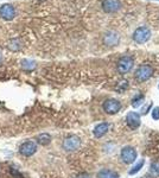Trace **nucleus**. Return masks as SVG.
<instances>
[{"label": "nucleus", "instance_id": "obj_14", "mask_svg": "<svg viewBox=\"0 0 159 178\" xmlns=\"http://www.w3.org/2000/svg\"><path fill=\"white\" fill-rule=\"evenodd\" d=\"M150 173L152 177L157 178L159 177V161H153L152 165H151V169H150Z\"/></svg>", "mask_w": 159, "mask_h": 178}, {"label": "nucleus", "instance_id": "obj_22", "mask_svg": "<svg viewBox=\"0 0 159 178\" xmlns=\"http://www.w3.org/2000/svg\"><path fill=\"white\" fill-rule=\"evenodd\" d=\"M0 63H1V58H0Z\"/></svg>", "mask_w": 159, "mask_h": 178}, {"label": "nucleus", "instance_id": "obj_7", "mask_svg": "<svg viewBox=\"0 0 159 178\" xmlns=\"http://www.w3.org/2000/svg\"><path fill=\"white\" fill-rule=\"evenodd\" d=\"M133 67V59L129 56H124L120 58V61L118 62V70L121 74H126Z\"/></svg>", "mask_w": 159, "mask_h": 178}, {"label": "nucleus", "instance_id": "obj_11", "mask_svg": "<svg viewBox=\"0 0 159 178\" xmlns=\"http://www.w3.org/2000/svg\"><path fill=\"white\" fill-rule=\"evenodd\" d=\"M108 130H109V124L108 122H101L94 128V135L96 138H101L108 132Z\"/></svg>", "mask_w": 159, "mask_h": 178}, {"label": "nucleus", "instance_id": "obj_9", "mask_svg": "<svg viewBox=\"0 0 159 178\" xmlns=\"http://www.w3.org/2000/svg\"><path fill=\"white\" fill-rule=\"evenodd\" d=\"M102 7L106 12H116L121 7V4L119 0H105L102 3Z\"/></svg>", "mask_w": 159, "mask_h": 178}, {"label": "nucleus", "instance_id": "obj_17", "mask_svg": "<svg viewBox=\"0 0 159 178\" xmlns=\"http://www.w3.org/2000/svg\"><path fill=\"white\" fill-rule=\"evenodd\" d=\"M142 100H144V96H142L141 94H139L137 98H134V99H133V101H132V106H133V107H139V106L141 105Z\"/></svg>", "mask_w": 159, "mask_h": 178}, {"label": "nucleus", "instance_id": "obj_4", "mask_svg": "<svg viewBox=\"0 0 159 178\" xmlns=\"http://www.w3.org/2000/svg\"><path fill=\"white\" fill-rule=\"evenodd\" d=\"M37 151V144L32 140H27V141H24L20 146H19V152L25 156V157H30L32 154H35Z\"/></svg>", "mask_w": 159, "mask_h": 178}, {"label": "nucleus", "instance_id": "obj_12", "mask_svg": "<svg viewBox=\"0 0 159 178\" xmlns=\"http://www.w3.org/2000/svg\"><path fill=\"white\" fill-rule=\"evenodd\" d=\"M37 141H38V144L45 146V145H49V144L51 143V137H50V134H48V133H42V134L38 135Z\"/></svg>", "mask_w": 159, "mask_h": 178}, {"label": "nucleus", "instance_id": "obj_16", "mask_svg": "<svg viewBox=\"0 0 159 178\" xmlns=\"http://www.w3.org/2000/svg\"><path fill=\"white\" fill-rule=\"evenodd\" d=\"M22 67L25 70H32L35 68V63L31 62V61H23L22 62Z\"/></svg>", "mask_w": 159, "mask_h": 178}, {"label": "nucleus", "instance_id": "obj_19", "mask_svg": "<svg viewBox=\"0 0 159 178\" xmlns=\"http://www.w3.org/2000/svg\"><path fill=\"white\" fill-rule=\"evenodd\" d=\"M152 118L154 120H159V107H155L153 111H152Z\"/></svg>", "mask_w": 159, "mask_h": 178}, {"label": "nucleus", "instance_id": "obj_3", "mask_svg": "<svg viewBox=\"0 0 159 178\" xmlns=\"http://www.w3.org/2000/svg\"><path fill=\"white\" fill-rule=\"evenodd\" d=\"M150 37H151V32H150V30H148L147 27H145V26L137 29L135 32H134V35H133L134 41H135L137 43H139V44L146 43V42L150 39Z\"/></svg>", "mask_w": 159, "mask_h": 178}, {"label": "nucleus", "instance_id": "obj_15", "mask_svg": "<svg viewBox=\"0 0 159 178\" xmlns=\"http://www.w3.org/2000/svg\"><path fill=\"white\" fill-rule=\"evenodd\" d=\"M144 166V160L141 159V160H139L138 163H137V165H134L133 166V169L132 170H129V174H134V173H137L138 171H140V169Z\"/></svg>", "mask_w": 159, "mask_h": 178}, {"label": "nucleus", "instance_id": "obj_5", "mask_svg": "<svg viewBox=\"0 0 159 178\" xmlns=\"http://www.w3.org/2000/svg\"><path fill=\"white\" fill-rule=\"evenodd\" d=\"M103 109L107 114H116L120 109H121V103L115 100V99H109V100H106L105 103H103Z\"/></svg>", "mask_w": 159, "mask_h": 178}, {"label": "nucleus", "instance_id": "obj_10", "mask_svg": "<svg viewBox=\"0 0 159 178\" xmlns=\"http://www.w3.org/2000/svg\"><path fill=\"white\" fill-rule=\"evenodd\" d=\"M14 14H16V11H14L13 6H11V5H4L1 9H0V17L5 20L13 19Z\"/></svg>", "mask_w": 159, "mask_h": 178}, {"label": "nucleus", "instance_id": "obj_20", "mask_svg": "<svg viewBox=\"0 0 159 178\" xmlns=\"http://www.w3.org/2000/svg\"><path fill=\"white\" fill-rule=\"evenodd\" d=\"M76 178H92V176H90V174H88V173H86V172H83V173L77 174V176H76Z\"/></svg>", "mask_w": 159, "mask_h": 178}, {"label": "nucleus", "instance_id": "obj_2", "mask_svg": "<svg viewBox=\"0 0 159 178\" xmlns=\"http://www.w3.org/2000/svg\"><path fill=\"white\" fill-rule=\"evenodd\" d=\"M80 145H81V140L76 135H70L68 138H65V140L63 141V148L68 152H72L78 150Z\"/></svg>", "mask_w": 159, "mask_h": 178}, {"label": "nucleus", "instance_id": "obj_13", "mask_svg": "<svg viewBox=\"0 0 159 178\" xmlns=\"http://www.w3.org/2000/svg\"><path fill=\"white\" fill-rule=\"evenodd\" d=\"M99 178H118V174L111 170H102L99 173Z\"/></svg>", "mask_w": 159, "mask_h": 178}, {"label": "nucleus", "instance_id": "obj_8", "mask_svg": "<svg viewBox=\"0 0 159 178\" xmlns=\"http://www.w3.org/2000/svg\"><path fill=\"white\" fill-rule=\"evenodd\" d=\"M126 121H127V125L132 128H137L140 126L141 124V120H140V115L137 113V112H129L126 116Z\"/></svg>", "mask_w": 159, "mask_h": 178}, {"label": "nucleus", "instance_id": "obj_6", "mask_svg": "<svg viewBox=\"0 0 159 178\" xmlns=\"http://www.w3.org/2000/svg\"><path fill=\"white\" fill-rule=\"evenodd\" d=\"M121 158L124 160V163L126 164H132L137 160V152L133 147L131 146H126L121 150Z\"/></svg>", "mask_w": 159, "mask_h": 178}, {"label": "nucleus", "instance_id": "obj_18", "mask_svg": "<svg viewBox=\"0 0 159 178\" xmlns=\"http://www.w3.org/2000/svg\"><path fill=\"white\" fill-rule=\"evenodd\" d=\"M118 41H119V37H118V36H109V37H107L106 43H107L108 45H114Z\"/></svg>", "mask_w": 159, "mask_h": 178}, {"label": "nucleus", "instance_id": "obj_21", "mask_svg": "<svg viewBox=\"0 0 159 178\" xmlns=\"http://www.w3.org/2000/svg\"><path fill=\"white\" fill-rule=\"evenodd\" d=\"M141 178H150V177H146V176H144V177H141Z\"/></svg>", "mask_w": 159, "mask_h": 178}, {"label": "nucleus", "instance_id": "obj_1", "mask_svg": "<svg viewBox=\"0 0 159 178\" xmlns=\"http://www.w3.org/2000/svg\"><path fill=\"white\" fill-rule=\"evenodd\" d=\"M153 75V68L148 64H142L138 68V70L135 71V77L137 80H139L140 82L147 81L151 76Z\"/></svg>", "mask_w": 159, "mask_h": 178}]
</instances>
